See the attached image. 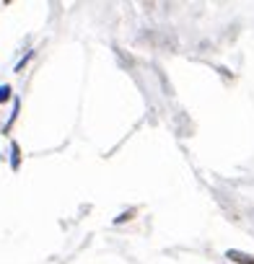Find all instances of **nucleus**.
Listing matches in <instances>:
<instances>
[{
	"mask_svg": "<svg viewBox=\"0 0 254 264\" xmlns=\"http://www.w3.org/2000/svg\"><path fill=\"white\" fill-rule=\"evenodd\" d=\"M13 169H18V145H13Z\"/></svg>",
	"mask_w": 254,
	"mask_h": 264,
	"instance_id": "7ed1b4c3",
	"label": "nucleus"
},
{
	"mask_svg": "<svg viewBox=\"0 0 254 264\" xmlns=\"http://www.w3.org/2000/svg\"><path fill=\"white\" fill-rule=\"evenodd\" d=\"M130 217H132V213H122V215H119L114 223H125V220H130Z\"/></svg>",
	"mask_w": 254,
	"mask_h": 264,
	"instance_id": "20e7f679",
	"label": "nucleus"
},
{
	"mask_svg": "<svg viewBox=\"0 0 254 264\" xmlns=\"http://www.w3.org/2000/svg\"><path fill=\"white\" fill-rule=\"evenodd\" d=\"M11 99V88L8 86H0V101H8Z\"/></svg>",
	"mask_w": 254,
	"mask_h": 264,
	"instance_id": "f03ea898",
	"label": "nucleus"
},
{
	"mask_svg": "<svg viewBox=\"0 0 254 264\" xmlns=\"http://www.w3.org/2000/svg\"><path fill=\"white\" fill-rule=\"evenodd\" d=\"M226 256L231 262H236V264H254V256L252 254H244V251H236V248H228Z\"/></svg>",
	"mask_w": 254,
	"mask_h": 264,
	"instance_id": "f257e3e1",
	"label": "nucleus"
}]
</instances>
